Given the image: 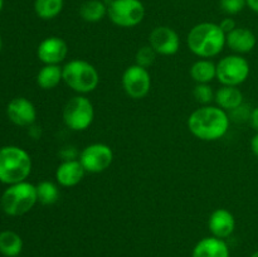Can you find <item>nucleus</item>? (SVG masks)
Here are the masks:
<instances>
[{"label": "nucleus", "instance_id": "1", "mask_svg": "<svg viewBox=\"0 0 258 257\" xmlns=\"http://www.w3.org/2000/svg\"><path fill=\"white\" fill-rule=\"evenodd\" d=\"M231 118L227 111L218 106H203L193 111L188 117L191 135L203 141H216L227 134Z\"/></svg>", "mask_w": 258, "mask_h": 257}, {"label": "nucleus", "instance_id": "2", "mask_svg": "<svg viewBox=\"0 0 258 257\" xmlns=\"http://www.w3.org/2000/svg\"><path fill=\"white\" fill-rule=\"evenodd\" d=\"M186 44L193 54L208 59L223 50L226 45V33L216 23H199L188 33Z\"/></svg>", "mask_w": 258, "mask_h": 257}, {"label": "nucleus", "instance_id": "3", "mask_svg": "<svg viewBox=\"0 0 258 257\" xmlns=\"http://www.w3.org/2000/svg\"><path fill=\"white\" fill-rule=\"evenodd\" d=\"M32 171V159L24 149L9 145L0 149V181L4 184L22 183Z\"/></svg>", "mask_w": 258, "mask_h": 257}, {"label": "nucleus", "instance_id": "4", "mask_svg": "<svg viewBox=\"0 0 258 257\" xmlns=\"http://www.w3.org/2000/svg\"><path fill=\"white\" fill-rule=\"evenodd\" d=\"M63 82L80 95H86L97 88L100 73L97 68L83 59H73L62 67Z\"/></svg>", "mask_w": 258, "mask_h": 257}, {"label": "nucleus", "instance_id": "5", "mask_svg": "<svg viewBox=\"0 0 258 257\" xmlns=\"http://www.w3.org/2000/svg\"><path fill=\"white\" fill-rule=\"evenodd\" d=\"M38 202L37 186L28 181L13 184L3 193L2 209L12 217L28 213Z\"/></svg>", "mask_w": 258, "mask_h": 257}, {"label": "nucleus", "instance_id": "6", "mask_svg": "<svg viewBox=\"0 0 258 257\" xmlns=\"http://www.w3.org/2000/svg\"><path fill=\"white\" fill-rule=\"evenodd\" d=\"M95 108L90 98L83 95L75 96L66 103L63 108V121L73 131H85L92 125Z\"/></svg>", "mask_w": 258, "mask_h": 257}, {"label": "nucleus", "instance_id": "7", "mask_svg": "<svg viewBox=\"0 0 258 257\" xmlns=\"http://www.w3.org/2000/svg\"><path fill=\"white\" fill-rule=\"evenodd\" d=\"M107 17L120 28H134L145 18V7L141 0H110Z\"/></svg>", "mask_w": 258, "mask_h": 257}, {"label": "nucleus", "instance_id": "8", "mask_svg": "<svg viewBox=\"0 0 258 257\" xmlns=\"http://www.w3.org/2000/svg\"><path fill=\"white\" fill-rule=\"evenodd\" d=\"M249 72L248 60L239 54L226 55L217 63V80L223 86L238 87L246 82Z\"/></svg>", "mask_w": 258, "mask_h": 257}, {"label": "nucleus", "instance_id": "9", "mask_svg": "<svg viewBox=\"0 0 258 257\" xmlns=\"http://www.w3.org/2000/svg\"><path fill=\"white\" fill-rule=\"evenodd\" d=\"M80 163L86 173L98 174L110 168L113 161V151L108 145L102 143L91 144L80 154Z\"/></svg>", "mask_w": 258, "mask_h": 257}, {"label": "nucleus", "instance_id": "10", "mask_svg": "<svg viewBox=\"0 0 258 257\" xmlns=\"http://www.w3.org/2000/svg\"><path fill=\"white\" fill-rule=\"evenodd\" d=\"M121 82H122V87L128 97L134 98V100H141L150 92L151 76L148 68L134 65L126 68Z\"/></svg>", "mask_w": 258, "mask_h": 257}, {"label": "nucleus", "instance_id": "11", "mask_svg": "<svg viewBox=\"0 0 258 257\" xmlns=\"http://www.w3.org/2000/svg\"><path fill=\"white\" fill-rule=\"evenodd\" d=\"M149 44L158 54L174 55L180 48V38L173 28L160 25L151 30L149 35Z\"/></svg>", "mask_w": 258, "mask_h": 257}, {"label": "nucleus", "instance_id": "12", "mask_svg": "<svg viewBox=\"0 0 258 257\" xmlns=\"http://www.w3.org/2000/svg\"><path fill=\"white\" fill-rule=\"evenodd\" d=\"M68 45L62 38L48 37L37 48L38 59L44 65H59L67 58Z\"/></svg>", "mask_w": 258, "mask_h": 257}, {"label": "nucleus", "instance_id": "13", "mask_svg": "<svg viewBox=\"0 0 258 257\" xmlns=\"http://www.w3.org/2000/svg\"><path fill=\"white\" fill-rule=\"evenodd\" d=\"M9 120L18 126H30L37 120L35 106L25 97H17L9 102L7 107Z\"/></svg>", "mask_w": 258, "mask_h": 257}, {"label": "nucleus", "instance_id": "14", "mask_svg": "<svg viewBox=\"0 0 258 257\" xmlns=\"http://www.w3.org/2000/svg\"><path fill=\"white\" fill-rule=\"evenodd\" d=\"M208 227L214 237L224 239L233 233L236 228V219L228 209L218 208L209 216Z\"/></svg>", "mask_w": 258, "mask_h": 257}, {"label": "nucleus", "instance_id": "15", "mask_svg": "<svg viewBox=\"0 0 258 257\" xmlns=\"http://www.w3.org/2000/svg\"><path fill=\"white\" fill-rule=\"evenodd\" d=\"M85 174L86 170L80 160H64L55 170V180L60 186L72 188L81 183V180L85 178Z\"/></svg>", "mask_w": 258, "mask_h": 257}, {"label": "nucleus", "instance_id": "16", "mask_svg": "<svg viewBox=\"0 0 258 257\" xmlns=\"http://www.w3.org/2000/svg\"><path fill=\"white\" fill-rule=\"evenodd\" d=\"M256 43V35L248 28L237 27L236 29L226 34V44L238 54H244V53H249L251 50H253Z\"/></svg>", "mask_w": 258, "mask_h": 257}, {"label": "nucleus", "instance_id": "17", "mask_svg": "<svg viewBox=\"0 0 258 257\" xmlns=\"http://www.w3.org/2000/svg\"><path fill=\"white\" fill-rule=\"evenodd\" d=\"M191 257H229V248L222 238L206 237L196 244Z\"/></svg>", "mask_w": 258, "mask_h": 257}, {"label": "nucleus", "instance_id": "18", "mask_svg": "<svg viewBox=\"0 0 258 257\" xmlns=\"http://www.w3.org/2000/svg\"><path fill=\"white\" fill-rule=\"evenodd\" d=\"M217 106L224 111H233L243 105V93L236 86H222L214 95Z\"/></svg>", "mask_w": 258, "mask_h": 257}, {"label": "nucleus", "instance_id": "19", "mask_svg": "<svg viewBox=\"0 0 258 257\" xmlns=\"http://www.w3.org/2000/svg\"><path fill=\"white\" fill-rule=\"evenodd\" d=\"M63 81L59 65H44L37 75V83L42 90H53Z\"/></svg>", "mask_w": 258, "mask_h": 257}, {"label": "nucleus", "instance_id": "20", "mask_svg": "<svg viewBox=\"0 0 258 257\" xmlns=\"http://www.w3.org/2000/svg\"><path fill=\"white\" fill-rule=\"evenodd\" d=\"M80 17L87 23H98L107 15V3L103 0H86L81 4Z\"/></svg>", "mask_w": 258, "mask_h": 257}, {"label": "nucleus", "instance_id": "21", "mask_svg": "<svg viewBox=\"0 0 258 257\" xmlns=\"http://www.w3.org/2000/svg\"><path fill=\"white\" fill-rule=\"evenodd\" d=\"M190 76L197 83H209L217 78V65L211 59L197 60L190 67Z\"/></svg>", "mask_w": 258, "mask_h": 257}, {"label": "nucleus", "instance_id": "22", "mask_svg": "<svg viewBox=\"0 0 258 257\" xmlns=\"http://www.w3.org/2000/svg\"><path fill=\"white\" fill-rule=\"evenodd\" d=\"M23 249V239L13 231L0 233V252L7 257H17Z\"/></svg>", "mask_w": 258, "mask_h": 257}, {"label": "nucleus", "instance_id": "23", "mask_svg": "<svg viewBox=\"0 0 258 257\" xmlns=\"http://www.w3.org/2000/svg\"><path fill=\"white\" fill-rule=\"evenodd\" d=\"M64 0H34V12L43 20H52L62 13Z\"/></svg>", "mask_w": 258, "mask_h": 257}, {"label": "nucleus", "instance_id": "24", "mask_svg": "<svg viewBox=\"0 0 258 257\" xmlns=\"http://www.w3.org/2000/svg\"><path fill=\"white\" fill-rule=\"evenodd\" d=\"M37 186L38 202L43 206H52L59 199V188L57 184L49 180L40 181Z\"/></svg>", "mask_w": 258, "mask_h": 257}, {"label": "nucleus", "instance_id": "25", "mask_svg": "<svg viewBox=\"0 0 258 257\" xmlns=\"http://www.w3.org/2000/svg\"><path fill=\"white\" fill-rule=\"evenodd\" d=\"M156 55H158V53L154 50V48L150 44L144 45V47L139 48V50L136 52L135 65L141 66L144 68H149L150 66L154 65V62L156 59Z\"/></svg>", "mask_w": 258, "mask_h": 257}, {"label": "nucleus", "instance_id": "26", "mask_svg": "<svg viewBox=\"0 0 258 257\" xmlns=\"http://www.w3.org/2000/svg\"><path fill=\"white\" fill-rule=\"evenodd\" d=\"M214 95L211 86L208 83H197V86L193 90V96L196 98L197 102L202 103V105L207 106L214 100Z\"/></svg>", "mask_w": 258, "mask_h": 257}, {"label": "nucleus", "instance_id": "27", "mask_svg": "<svg viewBox=\"0 0 258 257\" xmlns=\"http://www.w3.org/2000/svg\"><path fill=\"white\" fill-rule=\"evenodd\" d=\"M246 7V0H219V8L227 15L238 14Z\"/></svg>", "mask_w": 258, "mask_h": 257}, {"label": "nucleus", "instance_id": "28", "mask_svg": "<svg viewBox=\"0 0 258 257\" xmlns=\"http://www.w3.org/2000/svg\"><path fill=\"white\" fill-rule=\"evenodd\" d=\"M219 27H221V29L223 30L226 34H228L229 32H232L233 29H236L237 25H236V22H234L233 18L228 17V18H224V19L219 23Z\"/></svg>", "mask_w": 258, "mask_h": 257}, {"label": "nucleus", "instance_id": "29", "mask_svg": "<svg viewBox=\"0 0 258 257\" xmlns=\"http://www.w3.org/2000/svg\"><path fill=\"white\" fill-rule=\"evenodd\" d=\"M249 122H251L252 127L258 133V107H254L251 111V116H249Z\"/></svg>", "mask_w": 258, "mask_h": 257}, {"label": "nucleus", "instance_id": "30", "mask_svg": "<svg viewBox=\"0 0 258 257\" xmlns=\"http://www.w3.org/2000/svg\"><path fill=\"white\" fill-rule=\"evenodd\" d=\"M251 150L258 158V133L251 139Z\"/></svg>", "mask_w": 258, "mask_h": 257}, {"label": "nucleus", "instance_id": "31", "mask_svg": "<svg viewBox=\"0 0 258 257\" xmlns=\"http://www.w3.org/2000/svg\"><path fill=\"white\" fill-rule=\"evenodd\" d=\"M246 4L252 12L258 14V0H246Z\"/></svg>", "mask_w": 258, "mask_h": 257}, {"label": "nucleus", "instance_id": "32", "mask_svg": "<svg viewBox=\"0 0 258 257\" xmlns=\"http://www.w3.org/2000/svg\"><path fill=\"white\" fill-rule=\"evenodd\" d=\"M3 5H4V0H0V12H2L3 9Z\"/></svg>", "mask_w": 258, "mask_h": 257}, {"label": "nucleus", "instance_id": "33", "mask_svg": "<svg viewBox=\"0 0 258 257\" xmlns=\"http://www.w3.org/2000/svg\"><path fill=\"white\" fill-rule=\"evenodd\" d=\"M251 257H258V251H256V252H254V253L253 254H252V256Z\"/></svg>", "mask_w": 258, "mask_h": 257}, {"label": "nucleus", "instance_id": "34", "mask_svg": "<svg viewBox=\"0 0 258 257\" xmlns=\"http://www.w3.org/2000/svg\"><path fill=\"white\" fill-rule=\"evenodd\" d=\"M2 45H3V43H2V38H0V50H2Z\"/></svg>", "mask_w": 258, "mask_h": 257}]
</instances>
